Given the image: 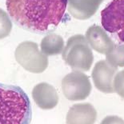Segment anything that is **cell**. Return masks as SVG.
<instances>
[{
    "instance_id": "cell-1",
    "label": "cell",
    "mask_w": 124,
    "mask_h": 124,
    "mask_svg": "<svg viewBox=\"0 0 124 124\" xmlns=\"http://www.w3.org/2000/svg\"><path fill=\"white\" fill-rule=\"evenodd\" d=\"M68 0H6L10 18L21 27L45 33L59 26Z\"/></svg>"
},
{
    "instance_id": "cell-2",
    "label": "cell",
    "mask_w": 124,
    "mask_h": 124,
    "mask_svg": "<svg viewBox=\"0 0 124 124\" xmlns=\"http://www.w3.org/2000/svg\"><path fill=\"white\" fill-rule=\"evenodd\" d=\"M31 101L20 86L0 83V124H30Z\"/></svg>"
},
{
    "instance_id": "cell-3",
    "label": "cell",
    "mask_w": 124,
    "mask_h": 124,
    "mask_svg": "<svg viewBox=\"0 0 124 124\" xmlns=\"http://www.w3.org/2000/svg\"><path fill=\"white\" fill-rule=\"evenodd\" d=\"M63 60L74 70L88 71L94 61L93 52L86 37L82 35L71 36L63 50Z\"/></svg>"
},
{
    "instance_id": "cell-4",
    "label": "cell",
    "mask_w": 124,
    "mask_h": 124,
    "mask_svg": "<svg viewBox=\"0 0 124 124\" xmlns=\"http://www.w3.org/2000/svg\"><path fill=\"white\" fill-rule=\"evenodd\" d=\"M17 62L26 70L34 74L43 72L48 67V59L40 50L37 43L25 41L18 44L15 51Z\"/></svg>"
},
{
    "instance_id": "cell-5",
    "label": "cell",
    "mask_w": 124,
    "mask_h": 124,
    "mask_svg": "<svg viewBox=\"0 0 124 124\" xmlns=\"http://www.w3.org/2000/svg\"><path fill=\"white\" fill-rule=\"evenodd\" d=\"M103 29L119 43H124V0H112L101 12Z\"/></svg>"
},
{
    "instance_id": "cell-6",
    "label": "cell",
    "mask_w": 124,
    "mask_h": 124,
    "mask_svg": "<svg viewBox=\"0 0 124 124\" xmlns=\"http://www.w3.org/2000/svg\"><path fill=\"white\" fill-rule=\"evenodd\" d=\"M62 91L63 95L70 101H82L91 92V83L89 77L83 72L74 70L62 78Z\"/></svg>"
},
{
    "instance_id": "cell-7",
    "label": "cell",
    "mask_w": 124,
    "mask_h": 124,
    "mask_svg": "<svg viewBox=\"0 0 124 124\" xmlns=\"http://www.w3.org/2000/svg\"><path fill=\"white\" fill-rule=\"evenodd\" d=\"M116 74L117 67L111 66L107 60H100L95 63L91 73L94 86L102 93H114L113 82Z\"/></svg>"
},
{
    "instance_id": "cell-8",
    "label": "cell",
    "mask_w": 124,
    "mask_h": 124,
    "mask_svg": "<svg viewBox=\"0 0 124 124\" xmlns=\"http://www.w3.org/2000/svg\"><path fill=\"white\" fill-rule=\"evenodd\" d=\"M85 37L90 46L100 54L107 55L115 46L106 31L98 25L91 26L86 31Z\"/></svg>"
},
{
    "instance_id": "cell-9",
    "label": "cell",
    "mask_w": 124,
    "mask_h": 124,
    "mask_svg": "<svg viewBox=\"0 0 124 124\" xmlns=\"http://www.w3.org/2000/svg\"><path fill=\"white\" fill-rule=\"evenodd\" d=\"M32 98L43 110H51L59 102V94L53 86L46 83H39L32 90Z\"/></svg>"
},
{
    "instance_id": "cell-10",
    "label": "cell",
    "mask_w": 124,
    "mask_h": 124,
    "mask_svg": "<svg viewBox=\"0 0 124 124\" xmlns=\"http://www.w3.org/2000/svg\"><path fill=\"white\" fill-rule=\"evenodd\" d=\"M97 111L91 103H77L71 107L66 116L67 124H94Z\"/></svg>"
},
{
    "instance_id": "cell-11",
    "label": "cell",
    "mask_w": 124,
    "mask_h": 124,
    "mask_svg": "<svg viewBox=\"0 0 124 124\" xmlns=\"http://www.w3.org/2000/svg\"><path fill=\"white\" fill-rule=\"evenodd\" d=\"M103 0H68L67 10L73 18L86 20L91 18Z\"/></svg>"
},
{
    "instance_id": "cell-12",
    "label": "cell",
    "mask_w": 124,
    "mask_h": 124,
    "mask_svg": "<svg viewBox=\"0 0 124 124\" xmlns=\"http://www.w3.org/2000/svg\"><path fill=\"white\" fill-rule=\"evenodd\" d=\"M40 46L41 51L46 56L57 55L64 50V40L60 35L51 33L42 39Z\"/></svg>"
},
{
    "instance_id": "cell-13",
    "label": "cell",
    "mask_w": 124,
    "mask_h": 124,
    "mask_svg": "<svg viewBox=\"0 0 124 124\" xmlns=\"http://www.w3.org/2000/svg\"><path fill=\"white\" fill-rule=\"evenodd\" d=\"M107 61L115 67H124V44L115 45L107 54Z\"/></svg>"
},
{
    "instance_id": "cell-14",
    "label": "cell",
    "mask_w": 124,
    "mask_h": 124,
    "mask_svg": "<svg viewBox=\"0 0 124 124\" xmlns=\"http://www.w3.org/2000/svg\"><path fill=\"white\" fill-rule=\"evenodd\" d=\"M12 23L6 11L0 8V39L7 37L11 31Z\"/></svg>"
},
{
    "instance_id": "cell-15",
    "label": "cell",
    "mask_w": 124,
    "mask_h": 124,
    "mask_svg": "<svg viewBox=\"0 0 124 124\" xmlns=\"http://www.w3.org/2000/svg\"><path fill=\"white\" fill-rule=\"evenodd\" d=\"M115 92L124 99V70L118 71L115 75L113 82Z\"/></svg>"
},
{
    "instance_id": "cell-16",
    "label": "cell",
    "mask_w": 124,
    "mask_h": 124,
    "mask_svg": "<svg viewBox=\"0 0 124 124\" xmlns=\"http://www.w3.org/2000/svg\"><path fill=\"white\" fill-rule=\"evenodd\" d=\"M100 124H124V120L117 115H109L105 117Z\"/></svg>"
}]
</instances>
